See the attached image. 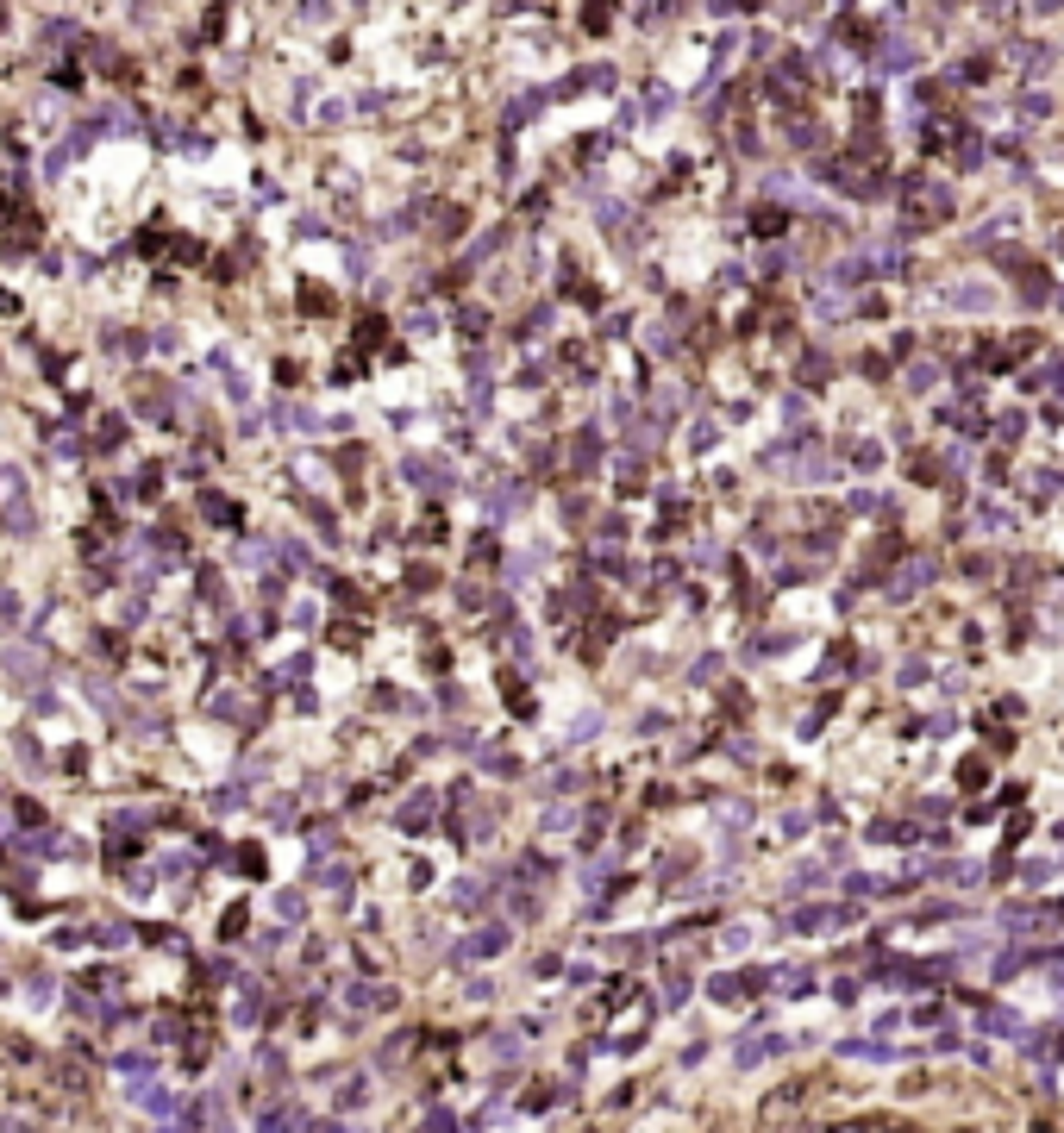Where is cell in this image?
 Instances as JSON below:
<instances>
[{"label":"cell","instance_id":"1","mask_svg":"<svg viewBox=\"0 0 1064 1133\" xmlns=\"http://www.w3.org/2000/svg\"><path fill=\"white\" fill-rule=\"evenodd\" d=\"M808 1103H814V1096H802V1090H776L770 1103L758 1108V1121H764V1127H783V1121H796V1114H802Z\"/></svg>","mask_w":1064,"mask_h":1133},{"label":"cell","instance_id":"2","mask_svg":"<svg viewBox=\"0 0 1064 1133\" xmlns=\"http://www.w3.org/2000/svg\"><path fill=\"white\" fill-rule=\"evenodd\" d=\"M19 852H25V858H63V852H69V839H63V833H38V839H25Z\"/></svg>","mask_w":1064,"mask_h":1133},{"label":"cell","instance_id":"3","mask_svg":"<svg viewBox=\"0 0 1064 1133\" xmlns=\"http://www.w3.org/2000/svg\"><path fill=\"white\" fill-rule=\"evenodd\" d=\"M7 670H13V677H31V670H44V651H13Z\"/></svg>","mask_w":1064,"mask_h":1133},{"label":"cell","instance_id":"4","mask_svg":"<svg viewBox=\"0 0 1064 1133\" xmlns=\"http://www.w3.org/2000/svg\"><path fill=\"white\" fill-rule=\"evenodd\" d=\"M7 620H19V601H13L7 589H0V627H7Z\"/></svg>","mask_w":1064,"mask_h":1133}]
</instances>
